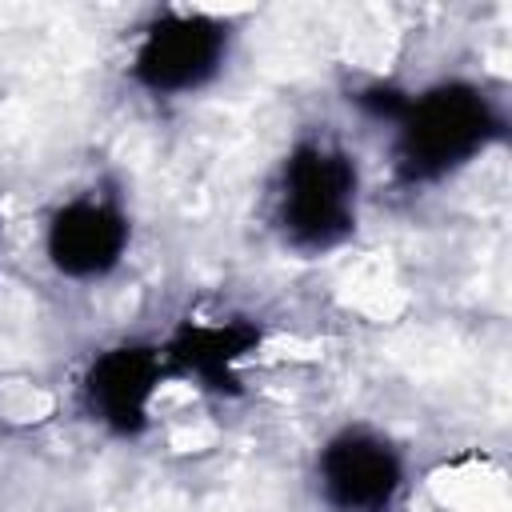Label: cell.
Wrapping results in <instances>:
<instances>
[{"label": "cell", "mask_w": 512, "mask_h": 512, "mask_svg": "<svg viewBox=\"0 0 512 512\" xmlns=\"http://www.w3.org/2000/svg\"><path fill=\"white\" fill-rule=\"evenodd\" d=\"M356 168L344 152L300 144L284 168V228L296 244L324 248L352 228Z\"/></svg>", "instance_id": "2"}, {"label": "cell", "mask_w": 512, "mask_h": 512, "mask_svg": "<svg viewBox=\"0 0 512 512\" xmlns=\"http://www.w3.org/2000/svg\"><path fill=\"white\" fill-rule=\"evenodd\" d=\"M124 236H128V228H124L120 212H112L108 204L80 200V204H68L64 212H56L52 232H48V252L60 272L96 276L120 260Z\"/></svg>", "instance_id": "5"}, {"label": "cell", "mask_w": 512, "mask_h": 512, "mask_svg": "<svg viewBox=\"0 0 512 512\" xmlns=\"http://www.w3.org/2000/svg\"><path fill=\"white\" fill-rule=\"evenodd\" d=\"M400 164L408 176H440L464 164L496 128L488 100L468 84H444L400 108Z\"/></svg>", "instance_id": "1"}, {"label": "cell", "mask_w": 512, "mask_h": 512, "mask_svg": "<svg viewBox=\"0 0 512 512\" xmlns=\"http://www.w3.org/2000/svg\"><path fill=\"white\" fill-rule=\"evenodd\" d=\"M220 48H224V32L216 20L164 16L148 32V40L136 56V76L152 92H184V88L200 84L204 76H212Z\"/></svg>", "instance_id": "3"}, {"label": "cell", "mask_w": 512, "mask_h": 512, "mask_svg": "<svg viewBox=\"0 0 512 512\" xmlns=\"http://www.w3.org/2000/svg\"><path fill=\"white\" fill-rule=\"evenodd\" d=\"M156 376H160V364L148 348H116L92 364L88 404L116 432H136L144 424V408L156 388Z\"/></svg>", "instance_id": "6"}, {"label": "cell", "mask_w": 512, "mask_h": 512, "mask_svg": "<svg viewBox=\"0 0 512 512\" xmlns=\"http://www.w3.org/2000/svg\"><path fill=\"white\" fill-rule=\"evenodd\" d=\"M260 340V332L252 324H224V328H180L172 356L196 372L200 380H208L212 388H232V364Z\"/></svg>", "instance_id": "7"}, {"label": "cell", "mask_w": 512, "mask_h": 512, "mask_svg": "<svg viewBox=\"0 0 512 512\" xmlns=\"http://www.w3.org/2000/svg\"><path fill=\"white\" fill-rule=\"evenodd\" d=\"M324 492L340 512H380L400 488V460L396 452L368 436L344 432L324 448Z\"/></svg>", "instance_id": "4"}]
</instances>
